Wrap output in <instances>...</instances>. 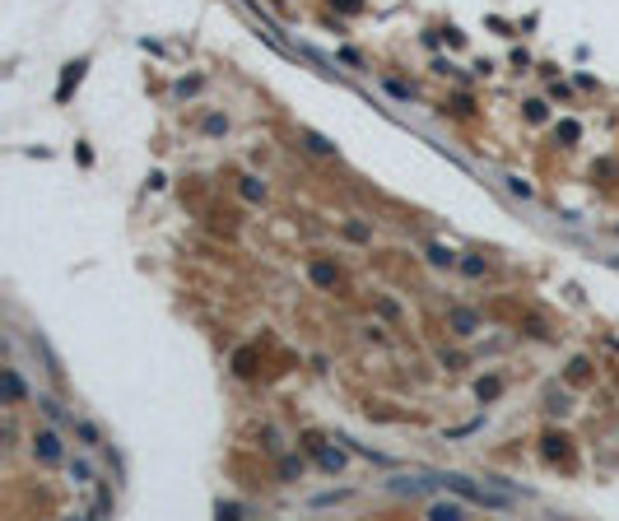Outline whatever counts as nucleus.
Here are the masks:
<instances>
[{
  "label": "nucleus",
  "instance_id": "1",
  "mask_svg": "<svg viewBox=\"0 0 619 521\" xmlns=\"http://www.w3.org/2000/svg\"><path fill=\"white\" fill-rule=\"evenodd\" d=\"M442 484L452 488V493H461V498H471V503H480V508H512V493H498V488H489V484H471L466 475H447Z\"/></svg>",
  "mask_w": 619,
  "mask_h": 521
},
{
  "label": "nucleus",
  "instance_id": "2",
  "mask_svg": "<svg viewBox=\"0 0 619 521\" xmlns=\"http://www.w3.org/2000/svg\"><path fill=\"white\" fill-rule=\"evenodd\" d=\"M33 452H37V461H47V466H57V461H61V433H57V428H42V433H33Z\"/></svg>",
  "mask_w": 619,
  "mask_h": 521
},
{
  "label": "nucleus",
  "instance_id": "3",
  "mask_svg": "<svg viewBox=\"0 0 619 521\" xmlns=\"http://www.w3.org/2000/svg\"><path fill=\"white\" fill-rule=\"evenodd\" d=\"M312 452H317V461H322V470H331V475L345 470V452H331V447H322V443H312Z\"/></svg>",
  "mask_w": 619,
  "mask_h": 521
},
{
  "label": "nucleus",
  "instance_id": "4",
  "mask_svg": "<svg viewBox=\"0 0 619 521\" xmlns=\"http://www.w3.org/2000/svg\"><path fill=\"white\" fill-rule=\"evenodd\" d=\"M428 517H433V521H456V517H466V508H461V503H433Z\"/></svg>",
  "mask_w": 619,
  "mask_h": 521
},
{
  "label": "nucleus",
  "instance_id": "5",
  "mask_svg": "<svg viewBox=\"0 0 619 521\" xmlns=\"http://www.w3.org/2000/svg\"><path fill=\"white\" fill-rule=\"evenodd\" d=\"M79 79H84V61H70V66H66V75H61V98H66V93H70V84H79Z\"/></svg>",
  "mask_w": 619,
  "mask_h": 521
},
{
  "label": "nucleus",
  "instance_id": "6",
  "mask_svg": "<svg viewBox=\"0 0 619 521\" xmlns=\"http://www.w3.org/2000/svg\"><path fill=\"white\" fill-rule=\"evenodd\" d=\"M5 400H23V382H19V373H14V368H5Z\"/></svg>",
  "mask_w": 619,
  "mask_h": 521
},
{
  "label": "nucleus",
  "instance_id": "7",
  "mask_svg": "<svg viewBox=\"0 0 619 521\" xmlns=\"http://www.w3.org/2000/svg\"><path fill=\"white\" fill-rule=\"evenodd\" d=\"M70 479L75 484H93V466L89 461H70Z\"/></svg>",
  "mask_w": 619,
  "mask_h": 521
},
{
  "label": "nucleus",
  "instance_id": "8",
  "mask_svg": "<svg viewBox=\"0 0 619 521\" xmlns=\"http://www.w3.org/2000/svg\"><path fill=\"white\" fill-rule=\"evenodd\" d=\"M312 279L322 288H331V284H336V270H331V266H312Z\"/></svg>",
  "mask_w": 619,
  "mask_h": 521
},
{
  "label": "nucleus",
  "instance_id": "9",
  "mask_svg": "<svg viewBox=\"0 0 619 521\" xmlns=\"http://www.w3.org/2000/svg\"><path fill=\"white\" fill-rule=\"evenodd\" d=\"M428 261H433V266H452V261H456V256H452L447 247H428Z\"/></svg>",
  "mask_w": 619,
  "mask_h": 521
},
{
  "label": "nucleus",
  "instance_id": "10",
  "mask_svg": "<svg viewBox=\"0 0 619 521\" xmlns=\"http://www.w3.org/2000/svg\"><path fill=\"white\" fill-rule=\"evenodd\" d=\"M307 144H312L317 154H336V144H331V140H322V135H307Z\"/></svg>",
  "mask_w": 619,
  "mask_h": 521
},
{
  "label": "nucleus",
  "instance_id": "11",
  "mask_svg": "<svg viewBox=\"0 0 619 521\" xmlns=\"http://www.w3.org/2000/svg\"><path fill=\"white\" fill-rule=\"evenodd\" d=\"M75 433H79V438H84V443H89V447L98 443V433H93V423H75Z\"/></svg>",
  "mask_w": 619,
  "mask_h": 521
},
{
  "label": "nucleus",
  "instance_id": "12",
  "mask_svg": "<svg viewBox=\"0 0 619 521\" xmlns=\"http://www.w3.org/2000/svg\"><path fill=\"white\" fill-rule=\"evenodd\" d=\"M475 391H480V400H489V396H498V382L489 377V382H480V387H475Z\"/></svg>",
  "mask_w": 619,
  "mask_h": 521
},
{
  "label": "nucleus",
  "instance_id": "13",
  "mask_svg": "<svg viewBox=\"0 0 619 521\" xmlns=\"http://www.w3.org/2000/svg\"><path fill=\"white\" fill-rule=\"evenodd\" d=\"M526 117L531 122H545V103H526Z\"/></svg>",
  "mask_w": 619,
  "mask_h": 521
},
{
  "label": "nucleus",
  "instance_id": "14",
  "mask_svg": "<svg viewBox=\"0 0 619 521\" xmlns=\"http://www.w3.org/2000/svg\"><path fill=\"white\" fill-rule=\"evenodd\" d=\"M559 135H563V140H577L582 131H577V122H563V126H559Z\"/></svg>",
  "mask_w": 619,
  "mask_h": 521
},
{
  "label": "nucleus",
  "instance_id": "15",
  "mask_svg": "<svg viewBox=\"0 0 619 521\" xmlns=\"http://www.w3.org/2000/svg\"><path fill=\"white\" fill-rule=\"evenodd\" d=\"M242 191H247V200H261V182L257 177H247V187H242Z\"/></svg>",
  "mask_w": 619,
  "mask_h": 521
},
{
  "label": "nucleus",
  "instance_id": "16",
  "mask_svg": "<svg viewBox=\"0 0 619 521\" xmlns=\"http://www.w3.org/2000/svg\"><path fill=\"white\" fill-rule=\"evenodd\" d=\"M336 5H340V10H349V14L359 10V0H336Z\"/></svg>",
  "mask_w": 619,
  "mask_h": 521
}]
</instances>
